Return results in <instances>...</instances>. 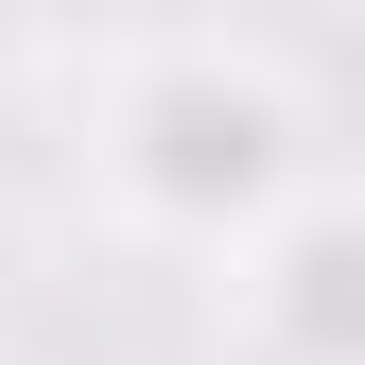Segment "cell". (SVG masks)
<instances>
[{"mask_svg": "<svg viewBox=\"0 0 365 365\" xmlns=\"http://www.w3.org/2000/svg\"><path fill=\"white\" fill-rule=\"evenodd\" d=\"M122 174H140V209H174L192 244H226V226H261V209H279L296 122H279V87H261V70L174 53L140 105H122Z\"/></svg>", "mask_w": 365, "mask_h": 365, "instance_id": "6da1fadb", "label": "cell"}]
</instances>
